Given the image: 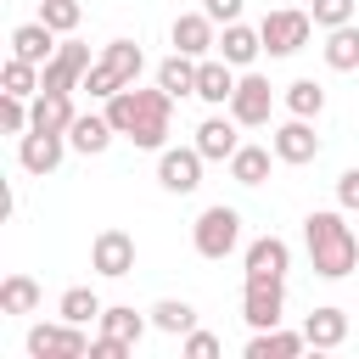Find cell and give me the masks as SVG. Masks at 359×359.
I'll list each match as a JSON object with an SVG mask.
<instances>
[{"instance_id":"obj_22","label":"cell","mask_w":359,"mask_h":359,"mask_svg":"<svg viewBox=\"0 0 359 359\" xmlns=\"http://www.w3.org/2000/svg\"><path fill=\"white\" fill-rule=\"evenodd\" d=\"M258 50H264V34H258V28H247V22H224V34H219V56H224L230 67H252Z\"/></svg>"},{"instance_id":"obj_13","label":"cell","mask_w":359,"mask_h":359,"mask_svg":"<svg viewBox=\"0 0 359 359\" xmlns=\"http://www.w3.org/2000/svg\"><path fill=\"white\" fill-rule=\"evenodd\" d=\"M269 146H275V157H280V163H292V168L314 163V157H320V135H314V118H286V123L269 135Z\"/></svg>"},{"instance_id":"obj_23","label":"cell","mask_w":359,"mask_h":359,"mask_svg":"<svg viewBox=\"0 0 359 359\" xmlns=\"http://www.w3.org/2000/svg\"><path fill=\"white\" fill-rule=\"evenodd\" d=\"M303 337H309V348H342L348 342V314L325 303V309H314L303 320Z\"/></svg>"},{"instance_id":"obj_17","label":"cell","mask_w":359,"mask_h":359,"mask_svg":"<svg viewBox=\"0 0 359 359\" xmlns=\"http://www.w3.org/2000/svg\"><path fill=\"white\" fill-rule=\"evenodd\" d=\"M230 95H236V67H230L224 56H202V62H196V101L230 107Z\"/></svg>"},{"instance_id":"obj_2","label":"cell","mask_w":359,"mask_h":359,"mask_svg":"<svg viewBox=\"0 0 359 359\" xmlns=\"http://www.w3.org/2000/svg\"><path fill=\"white\" fill-rule=\"evenodd\" d=\"M303 241H309V264H314L320 280H342V275H353V264H359V236L342 224L337 208L309 213V219H303Z\"/></svg>"},{"instance_id":"obj_16","label":"cell","mask_w":359,"mask_h":359,"mask_svg":"<svg viewBox=\"0 0 359 359\" xmlns=\"http://www.w3.org/2000/svg\"><path fill=\"white\" fill-rule=\"evenodd\" d=\"M247 275H258V280H286V269H292V247L280 241V236H258V241H247Z\"/></svg>"},{"instance_id":"obj_33","label":"cell","mask_w":359,"mask_h":359,"mask_svg":"<svg viewBox=\"0 0 359 359\" xmlns=\"http://www.w3.org/2000/svg\"><path fill=\"white\" fill-rule=\"evenodd\" d=\"M0 129H6V135H28V129H34L28 95H6V101H0Z\"/></svg>"},{"instance_id":"obj_11","label":"cell","mask_w":359,"mask_h":359,"mask_svg":"<svg viewBox=\"0 0 359 359\" xmlns=\"http://www.w3.org/2000/svg\"><path fill=\"white\" fill-rule=\"evenodd\" d=\"M90 269L107 275V280H123V275L135 269V236H129V230H101V236L90 241Z\"/></svg>"},{"instance_id":"obj_28","label":"cell","mask_w":359,"mask_h":359,"mask_svg":"<svg viewBox=\"0 0 359 359\" xmlns=\"http://www.w3.org/2000/svg\"><path fill=\"white\" fill-rule=\"evenodd\" d=\"M39 309V280L34 275H6L0 280V314H34Z\"/></svg>"},{"instance_id":"obj_14","label":"cell","mask_w":359,"mask_h":359,"mask_svg":"<svg viewBox=\"0 0 359 359\" xmlns=\"http://www.w3.org/2000/svg\"><path fill=\"white\" fill-rule=\"evenodd\" d=\"M219 22L208 17V11H185V17H174V28H168V39H174V50H185V56H208V50H219V34H213Z\"/></svg>"},{"instance_id":"obj_27","label":"cell","mask_w":359,"mask_h":359,"mask_svg":"<svg viewBox=\"0 0 359 359\" xmlns=\"http://www.w3.org/2000/svg\"><path fill=\"white\" fill-rule=\"evenodd\" d=\"M151 325H157L163 337H185V331H196V309H191L185 297H157V303H151Z\"/></svg>"},{"instance_id":"obj_7","label":"cell","mask_w":359,"mask_h":359,"mask_svg":"<svg viewBox=\"0 0 359 359\" xmlns=\"http://www.w3.org/2000/svg\"><path fill=\"white\" fill-rule=\"evenodd\" d=\"M241 320H247L252 331L280 325V320H286V280H258V275H247V286H241Z\"/></svg>"},{"instance_id":"obj_38","label":"cell","mask_w":359,"mask_h":359,"mask_svg":"<svg viewBox=\"0 0 359 359\" xmlns=\"http://www.w3.org/2000/svg\"><path fill=\"white\" fill-rule=\"evenodd\" d=\"M202 11L213 22H241V0H202Z\"/></svg>"},{"instance_id":"obj_5","label":"cell","mask_w":359,"mask_h":359,"mask_svg":"<svg viewBox=\"0 0 359 359\" xmlns=\"http://www.w3.org/2000/svg\"><path fill=\"white\" fill-rule=\"evenodd\" d=\"M258 34H264V50H269V56H297V50L309 45V34H314V17L280 6V11H269V17L258 22Z\"/></svg>"},{"instance_id":"obj_1","label":"cell","mask_w":359,"mask_h":359,"mask_svg":"<svg viewBox=\"0 0 359 359\" xmlns=\"http://www.w3.org/2000/svg\"><path fill=\"white\" fill-rule=\"evenodd\" d=\"M107 118H112V129H118L123 140H135L140 151H163V146H168V129H174V95H168L163 84H157V90L129 84V90L107 95Z\"/></svg>"},{"instance_id":"obj_9","label":"cell","mask_w":359,"mask_h":359,"mask_svg":"<svg viewBox=\"0 0 359 359\" xmlns=\"http://www.w3.org/2000/svg\"><path fill=\"white\" fill-rule=\"evenodd\" d=\"M269 112H275L269 79H264V73H241V79H236V95H230V118H236L241 129H258V123H269Z\"/></svg>"},{"instance_id":"obj_18","label":"cell","mask_w":359,"mask_h":359,"mask_svg":"<svg viewBox=\"0 0 359 359\" xmlns=\"http://www.w3.org/2000/svg\"><path fill=\"white\" fill-rule=\"evenodd\" d=\"M11 56H22V62H34V67H45L50 56H56V28L50 22H17L11 28Z\"/></svg>"},{"instance_id":"obj_30","label":"cell","mask_w":359,"mask_h":359,"mask_svg":"<svg viewBox=\"0 0 359 359\" xmlns=\"http://www.w3.org/2000/svg\"><path fill=\"white\" fill-rule=\"evenodd\" d=\"M101 309H107V303H101L90 286H67V292H62V303H56V314H62V320H73V325L101 320Z\"/></svg>"},{"instance_id":"obj_34","label":"cell","mask_w":359,"mask_h":359,"mask_svg":"<svg viewBox=\"0 0 359 359\" xmlns=\"http://www.w3.org/2000/svg\"><path fill=\"white\" fill-rule=\"evenodd\" d=\"M309 17H314V28H342V22H353V0H314Z\"/></svg>"},{"instance_id":"obj_24","label":"cell","mask_w":359,"mask_h":359,"mask_svg":"<svg viewBox=\"0 0 359 359\" xmlns=\"http://www.w3.org/2000/svg\"><path fill=\"white\" fill-rule=\"evenodd\" d=\"M269 163H280L275 146H236L230 180H236V185H264V180H269Z\"/></svg>"},{"instance_id":"obj_21","label":"cell","mask_w":359,"mask_h":359,"mask_svg":"<svg viewBox=\"0 0 359 359\" xmlns=\"http://www.w3.org/2000/svg\"><path fill=\"white\" fill-rule=\"evenodd\" d=\"M28 112H34V129H50V135H67V129H73V118H79L67 90H39Z\"/></svg>"},{"instance_id":"obj_20","label":"cell","mask_w":359,"mask_h":359,"mask_svg":"<svg viewBox=\"0 0 359 359\" xmlns=\"http://www.w3.org/2000/svg\"><path fill=\"white\" fill-rule=\"evenodd\" d=\"M303 348H309V337L303 331H280V325H264V331L247 337V359H297Z\"/></svg>"},{"instance_id":"obj_37","label":"cell","mask_w":359,"mask_h":359,"mask_svg":"<svg viewBox=\"0 0 359 359\" xmlns=\"http://www.w3.org/2000/svg\"><path fill=\"white\" fill-rule=\"evenodd\" d=\"M129 353H135V348H129V342H118V337H107V331L90 342V359H129Z\"/></svg>"},{"instance_id":"obj_36","label":"cell","mask_w":359,"mask_h":359,"mask_svg":"<svg viewBox=\"0 0 359 359\" xmlns=\"http://www.w3.org/2000/svg\"><path fill=\"white\" fill-rule=\"evenodd\" d=\"M337 208L359 213V168H342V180H337Z\"/></svg>"},{"instance_id":"obj_26","label":"cell","mask_w":359,"mask_h":359,"mask_svg":"<svg viewBox=\"0 0 359 359\" xmlns=\"http://www.w3.org/2000/svg\"><path fill=\"white\" fill-rule=\"evenodd\" d=\"M157 84L180 101V95H196V56H185V50H174V56H163L157 62Z\"/></svg>"},{"instance_id":"obj_25","label":"cell","mask_w":359,"mask_h":359,"mask_svg":"<svg viewBox=\"0 0 359 359\" xmlns=\"http://www.w3.org/2000/svg\"><path fill=\"white\" fill-rule=\"evenodd\" d=\"M325 67L331 73H353L359 67V28L353 22H342V28H325Z\"/></svg>"},{"instance_id":"obj_12","label":"cell","mask_w":359,"mask_h":359,"mask_svg":"<svg viewBox=\"0 0 359 359\" xmlns=\"http://www.w3.org/2000/svg\"><path fill=\"white\" fill-rule=\"evenodd\" d=\"M95 62H90V45H79V39H62L56 45V56L45 62V90H79L84 84V73H90Z\"/></svg>"},{"instance_id":"obj_4","label":"cell","mask_w":359,"mask_h":359,"mask_svg":"<svg viewBox=\"0 0 359 359\" xmlns=\"http://www.w3.org/2000/svg\"><path fill=\"white\" fill-rule=\"evenodd\" d=\"M236 241H241V213H236V208L213 202V208H202V213H196V224H191V247H196L208 264L230 258V252H236Z\"/></svg>"},{"instance_id":"obj_8","label":"cell","mask_w":359,"mask_h":359,"mask_svg":"<svg viewBox=\"0 0 359 359\" xmlns=\"http://www.w3.org/2000/svg\"><path fill=\"white\" fill-rule=\"evenodd\" d=\"M202 151L196 146H163L157 151V185L163 191H174V196H191L196 185H202Z\"/></svg>"},{"instance_id":"obj_31","label":"cell","mask_w":359,"mask_h":359,"mask_svg":"<svg viewBox=\"0 0 359 359\" xmlns=\"http://www.w3.org/2000/svg\"><path fill=\"white\" fill-rule=\"evenodd\" d=\"M286 112H292V118H320V112H325V90H320L314 79H292V84H286Z\"/></svg>"},{"instance_id":"obj_10","label":"cell","mask_w":359,"mask_h":359,"mask_svg":"<svg viewBox=\"0 0 359 359\" xmlns=\"http://www.w3.org/2000/svg\"><path fill=\"white\" fill-rule=\"evenodd\" d=\"M67 151H73L67 135H50V129H28V135H17V163H22L28 174H56Z\"/></svg>"},{"instance_id":"obj_3","label":"cell","mask_w":359,"mask_h":359,"mask_svg":"<svg viewBox=\"0 0 359 359\" xmlns=\"http://www.w3.org/2000/svg\"><path fill=\"white\" fill-rule=\"evenodd\" d=\"M140 67H146L140 45H135V39H112V45L95 56V67L84 73V84H79V90H90V101H107V95L129 90V84L140 79Z\"/></svg>"},{"instance_id":"obj_32","label":"cell","mask_w":359,"mask_h":359,"mask_svg":"<svg viewBox=\"0 0 359 359\" xmlns=\"http://www.w3.org/2000/svg\"><path fill=\"white\" fill-rule=\"evenodd\" d=\"M79 17H84V6H79V0H39V22H50L56 34H73V28H79Z\"/></svg>"},{"instance_id":"obj_35","label":"cell","mask_w":359,"mask_h":359,"mask_svg":"<svg viewBox=\"0 0 359 359\" xmlns=\"http://www.w3.org/2000/svg\"><path fill=\"white\" fill-rule=\"evenodd\" d=\"M219 348H224V342H219L213 331H185V337H180V353H185V359H213Z\"/></svg>"},{"instance_id":"obj_29","label":"cell","mask_w":359,"mask_h":359,"mask_svg":"<svg viewBox=\"0 0 359 359\" xmlns=\"http://www.w3.org/2000/svg\"><path fill=\"white\" fill-rule=\"evenodd\" d=\"M146 325H151V320H146V314H135L129 303H112V309H101V331H107V337H118V342H129V348L146 337Z\"/></svg>"},{"instance_id":"obj_15","label":"cell","mask_w":359,"mask_h":359,"mask_svg":"<svg viewBox=\"0 0 359 359\" xmlns=\"http://www.w3.org/2000/svg\"><path fill=\"white\" fill-rule=\"evenodd\" d=\"M236 129H241V123H236L230 112H224V118L213 112V118H202V123H196V140H191V146H196L208 163H230V157H236V146H241V135H236Z\"/></svg>"},{"instance_id":"obj_6","label":"cell","mask_w":359,"mask_h":359,"mask_svg":"<svg viewBox=\"0 0 359 359\" xmlns=\"http://www.w3.org/2000/svg\"><path fill=\"white\" fill-rule=\"evenodd\" d=\"M84 353H90V337L73 320H50L28 331V359H84Z\"/></svg>"},{"instance_id":"obj_19","label":"cell","mask_w":359,"mask_h":359,"mask_svg":"<svg viewBox=\"0 0 359 359\" xmlns=\"http://www.w3.org/2000/svg\"><path fill=\"white\" fill-rule=\"evenodd\" d=\"M112 135H118V129H112V118H107V112H79V118H73V129H67V146H73V151H84V157H101V151L112 146Z\"/></svg>"}]
</instances>
